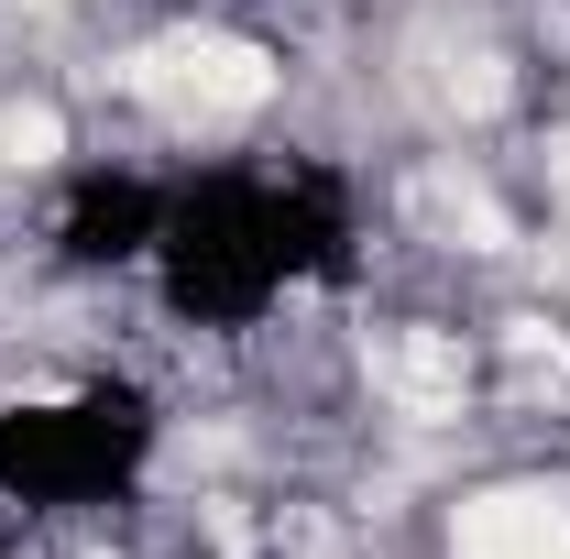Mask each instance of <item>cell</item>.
Segmentation results:
<instances>
[{
	"mask_svg": "<svg viewBox=\"0 0 570 559\" xmlns=\"http://www.w3.org/2000/svg\"><path fill=\"white\" fill-rule=\"evenodd\" d=\"M154 88L165 99H187V110H253L264 88H275V67L253 56V45H176V56H154Z\"/></svg>",
	"mask_w": 570,
	"mask_h": 559,
	"instance_id": "cell-2",
	"label": "cell"
},
{
	"mask_svg": "<svg viewBox=\"0 0 570 559\" xmlns=\"http://www.w3.org/2000/svg\"><path fill=\"white\" fill-rule=\"evenodd\" d=\"M0 143H11V154H56V110H11Z\"/></svg>",
	"mask_w": 570,
	"mask_h": 559,
	"instance_id": "cell-3",
	"label": "cell"
},
{
	"mask_svg": "<svg viewBox=\"0 0 570 559\" xmlns=\"http://www.w3.org/2000/svg\"><path fill=\"white\" fill-rule=\"evenodd\" d=\"M461 559H570V504L560 493H472Z\"/></svg>",
	"mask_w": 570,
	"mask_h": 559,
	"instance_id": "cell-1",
	"label": "cell"
}]
</instances>
